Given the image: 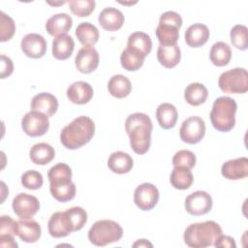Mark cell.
Listing matches in <instances>:
<instances>
[{
	"instance_id": "obj_18",
	"label": "cell",
	"mask_w": 248,
	"mask_h": 248,
	"mask_svg": "<svg viewBox=\"0 0 248 248\" xmlns=\"http://www.w3.org/2000/svg\"><path fill=\"white\" fill-rule=\"evenodd\" d=\"M58 108L56 97L48 92H42L35 95L31 101V110L43 112L47 117L52 116Z\"/></svg>"
},
{
	"instance_id": "obj_31",
	"label": "cell",
	"mask_w": 248,
	"mask_h": 248,
	"mask_svg": "<svg viewBox=\"0 0 248 248\" xmlns=\"http://www.w3.org/2000/svg\"><path fill=\"white\" fill-rule=\"evenodd\" d=\"M170 181L175 189L186 190L193 184L194 176L190 169L185 167H174L170 173Z\"/></svg>"
},
{
	"instance_id": "obj_37",
	"label": "cell",
	"mask_w": 248,
	"mask_h": 248,
	"mask_svg": "<svg viewBox=\"0 0 248 248\" xmlns=\"http://www.w3.org/2000/svg\"><path fill=\"white\" fill-rule=\"evenodd\" d=\"M66 214L71 223L73 232L79 231L87 222V213L80 206H73L66 210Z\"/></svg>"
},
{
	"instance_id": "obj_41",
	"label": "cell",
	"mask_w": 248,
	"mask_h": 248,
	"mask_svg": "<svg viewBox=\"0 0 248 248\" xmlns=\"http://www.w3.org/2000/svg\"><path fill=\"white\" fill-rule=\"evenodd\" d=\"M172 165L173 167H185L191 170L196 165V156L190 150H179L172 157Z\"/></svg>"
},
{
	"instance_id": "obj_43",
	"label": "cell",
	"mask_w": 248,
	"mask_h": 248,
	"mask_svg": "<svg viewBox=\"0 0 248 248\" xmlns=\"http://www.w3.org/2000/svg\"><path fill=\"white\" fill-rule=\"evenodd\" d=\"M14 72V64L10 57L1 55V78H6Z\"/></svg>"
},
{
	"instance_id": "obj_15",
	"label": "cell",
	"mask_w": 248,
	"mask_h": 248,
	"mask_svg": "<svg viewBox=\"0 0 248 248\" xmlns=\"http://www.w3.org/2000/svg\"><path fill=\"white\" fill-rule=\"evenodd\" d=\"M77 69L82 74L94 72L99 65V53L92 46L81 47L75 58Z\"/></svg>"
},
{
	"instance_id": "obj_35",
	"label": "cell",
	"mask_w": 248,
	"mask_h": 248,
	"mask_svg": "<svg viewBox=\"0 0 248 248\" xmlns=\"http://www.w3.org/2000/svg\"><path fill=\"white\" fill-rule=\"evenodd\" d=\"M127 46L140 51L146 57L152 49V41L144 32H134L128 37Z\"/></svg>"
},
{
	"instance_id": "obj_23",
	"label": "cell",
	"mask_w": 248,
	"mask_h": 248,
	"mask_svg": "<svg viewBox=\"0 0 248 248\" xmlns=\"http://www.w3.org/2000/svg\"><path fill=\"white\" fill-rule=\"evenodd\" d=\"M209 39V29L202 23H194L185 31V42L191 47H200Z\"/></svg>"
},
{
	"instance_id": "obj_44",
	"label": "cell",
	"mask_w": 248,
	"mask_h": 248,
	"mask_svg": "<svg viewBox=\"0 0 248 248\" xmlns=\"http://www.w3.org/2000/svg\"><path fill=\"white\" fill-rule=\"evenodd\" d=\"M215 247H229V248H235V242L234 239L229 235H220L218 239L214 243Z\"/></svg>"
},
{
	"instance_id": "obj_12",
	"label": "cell",
	"mask_w": 248,
	"mask_h": 248,
	"mask_svg": "<svg viewBox=\"0 0 248 248\" xmlns=\"http://www.w3.org/2000/svg\"><path fill=\"white\" fill-rule=\"evenodd\" d=\"M186 211L194 216L208 213L212 208V198L205 191H196L187 196L185 200Z\"/></svg>"
},
{
	"instance_id": "obj_11",
	"label": "cell",
	"mask_w": 248,
	"mask_h": 248,
	"mask_svg": "<svg viewBox=\"0 0 248 248\" xmlns=\"http://www.w3.org/2000/svg\"><path fill=\"white\" fill-rule=\"evenodd\" d=\"M12 207L20 219H31L39 211L40 202L33 195L19 193L14 198Z\"/></svg>"
},
{
	"instance_id": "obj_10",
	"label": "cell",
	"mask_w": 248,
	"mask_h": 248,
	"mask_svg": "<svg viewBox=\"0 0 248 248\" xmlns=\"http://www.w3.org/2000/svg\"><path fill=\"white\" fill-rule=\"evenodd\" d=\"M23 132L30 137H40L46 134L49 128L48 117L43 112L30 110L21 119Z\"/></svg>"
},
{
	"instance_id": "obj_34",
	"label": "cell",
	"mask_w": 248,
	"mask_h": 248,
	"mask_svg": "<svg viewBox=\"0 0 248 248\" xmlns=\"http://www.w3.org/2000/svg\"><path fill=\"white\" fill-rule=\"evenodd\" d=\"M144 58L145 56L142 53L127 46L121 53L120 62L125 70L137 71L143 65Z\"/></svg>"
},
{
	"instance_id": "obj_36",
	"label": "cell",
	"mask_w": 248,
	"mask_h": 248,
	"mask_svg": "<svg viewBox=\"0 0 248 248\" xmlns=\"http://www.w3.org/2000/svg\"><path fill=\"white\" fill-rule=\"evenodd\" d=\"M231 42L234 47L240 50H245L248 47L247 38L248 30L247 27L243 24H236L231 29L230 33Z\"/></svg>"
},
{
	"instance_id": "obj_17",
	"label": "cell",
	"mask_w": 248,
	"mask_h": 248,
	"mask_svg": "<svg viewBox=\"0 0 248 248\" xmlns=\"http://www.w3.org/2000/svg\"><path fill=\"white\" fill-rule=\"evenodd\" d=\"M47 229L49 234L54 238L65 237L73 232L66 211L54 212L48 220Z\"/></svg>"
},
{
	"instance_id": "obj_19",
	"label": "cell",
	"mask_w": 248,
	"mask_h": 248,
	"mask_svg": "<svg viewBox=\"0 0 248 248\" xmlns=\"http://www.w3.org/2000/svg\"><path fill=\"white\" fill-rule=\"evenodd\" d=\"M67 97L74 104L84 105L93 97V88L86 81H75L68 87Z\"/></svg>"
},
{
	"instance_id": "obj_27",
	"label": "cell",
	"mask_w": 248,
	"mask_h": 248,
	"mask_svg": "<svg viewBox=\"0 0 248 248\" xmlns=\"http://www.w3.org/2000/svg\"><path fill=\"white\" fill-rule=\"evenodd\" d=\"M157 121L163 129H171L175 126L178 113L176 108L170 103L160 104L156 109Z\"/></svg>"
},
{
	"instance_id": "obj_26",
	"label": "cell",
	"mask_w": 248,
	"mask_h": 248,
	"mask_svg": "<svg viewBox=\"0 0 248 248\" xmlns=\"http://www.w3.org/2000/svg\"><path fill=\"white\" fill-rule=\"evenodd\" d=\"M74 48L75 42L68 34L59 35L52 42V55L58 60L68 59L72 55Z\"/></svg>"
},
{
	"instance_id": "obj_3",
	"label": "cell",
	"mask_w": 248,
	"mask_h": 248,
	"mask_svg": "<svg viewBox=\"0 0 248 248\" xmlns=\"http://www.w3.org/2000/svg\"><path fill=\"white\" fill-rule=\"evenodd\" d=\"M49 191L60 202H67L76 196V185L72 182V170L65 163H58L48 170Z\"/></svg>"
},
{
	"instance_id": "obj_6",
	"label": "cell",
	"mask_w": 248,
	"mask_h": 248,
	"mask_svg": "<svg viewBox=\"0 0 248 248\" xmlns=\"http://www.w3.org/2000/svg\"><path fill=\"white\" fill-rule=\"evenodd\" d=\"M123 235L121 226L112 220L96 221L88 231V239L96 246H106L120 240Z\"/></svg>"
},
{
	"instance_id": "obj_8",
	"label": "cell",
	"mask_w": 248,
	"mask_h": 248,
	"mask_svg": "<svg viewBox=\"0 0 248 248\" xmlns=\"http://www.w3.org/2000/svg\"><path fill=\"white\" fill-rule=\"evenodd\" d=\"M219 88L229 94H242L248 90V74L244 68H233L222 73L218 79Z\"/></svg>"
},
{
	"instance_id": "obj_14",
	"label": "cell",
	"mask_w": 248,
	"mask_h": 248,
	"mask_svg": "<svg viewBox=\"0 0 248 248\" xmlns=\"http://www.w3.org/2000/svg\"><path fill=\"white\" fill-rule=\"evenodd\" d=\"M21 50L30 58H41L46 51V42L45 38L37 33L25 35L20 42Z\"/></svg>"
},
{
	"instance_id": "obj_2",
	"label": "cell",
	"mask_w": 248,
	"mask_h": 248,
	"mask_svg": "<svg viewBox=\"0 0 248 248\" xmlns=\"http://www.w3.org/2000/svg\"><path fill=\"white\" fill-rule=\"evenodd\" d=\"M95 133L94 121L85 115L78 116L60 133V141L68 149L75 150L88 143Z\"/></svg>"
},
{
	"instance_id": "obj_9",
	"label": "cell",
	"mask_w": 248,
	"mask_h": 248,
	"mask_svg": "<svg viewBox=\"0 0 248 248\" xmlns=\"http://www.w3.org/2000/svg\"><path fill=\"white\" fill-rule=\"evenodd\" d=\"M205 134V123L200 116H190L186 118L179 129V136L182 141L195 144L200 142Z\"/></svg>"
},
{
	"instance_id": "obj_32",
	"label": "cell",
	"mask_w": 248,
	"mask_h": 248,
	"mask_svg": "<svg viewBox=\"0 0 248 248\" xmlns=\"http://www.w3.org/2000/svg\"><path fill=\"white\" fill-rule=\"evenodd\" d=\"M208 96L207 88L200 82H193L187 85L184 90L185 101L194 107L203 104Z\"/></svg>"
},
{
	"instance_id": "obj_28",
	"label": "cell",
	"mask_w": 248,
	"mask_h": 248,
	"mask_svg": "<svg viewBox=\"0 0 248 248\" xmlns=\"http://www.w3.org/2000/svg\"><path fill=\"white\" fill-rule=\"evenodd\" d=\"M108 90L109 94L117 99L127 97L132 90L130 79L123 75H114L108 82Z\"/></svg>"
},
{
	"instance_id": "obj_46",
	"label": "cell",
	"mask_w": 248,
	"mask_h": 248,
	"mask_svg": "<svg viewBox=\"0 0 248 248\" xmlns=\"http://www.w3.org/2000/svg\"><path fill=\"white\" fill-rule=\"evenodd\" d=\"M153 245L146 239H139L133 244V247H152Z\"/></svg>"
},
{
	"instance_id": "obj_42",
	"label": "cell",
	"mask_w": 248,
	"mask_h": 248,
	"mask_svg": "<svg viewBox=\"0 0 248 248\" xmlns=\"http://www.w3.org/2000/svg\"><path fill=\"white\" fill-rule=\"evenodd\" d=\"M17 222L12 217L2 215L0 218V234H12L16 235Z\"/></svg>"
},
{
	"instance_id": "obj_16",
	"label": "cell",
	"mask_w": 248,
	"mask_h": 248,
	"mask_svg": "<svg viewBox=\"0 0 248 248\" xmlns=\"http://www.w3.org/2000/svg\"><path fill=\"white\" fill-rule=\"evenodd\" d=\"M222 175L230 180H238L248 175V159L240 157L229 160L222 165Z\"/></svg>"
},
{
	"instance_id": "obj_4",
	"label": "cell",
	"mask_w": 248,
	"mask_h": 248,
	"mask_svg": "<svg viewBox=\"0 0 248 248\" xmlns=\"http://www.w3.org/2000/svg\"><path fill=\"white\" fill-rule=\"evenodd\" d=\"M223 234L222 229L214 221L194 223L189 225L183 234L186 245L192 248H204L214 245L215 241Z\"/></svg>"
},
{
	"instance_id": "obj_24",
	"label": "cell",
	"mask_w": 248,
	"mask_h": 248,
	"mask_svg": "<svg viewBox=\"0 0 248 248\" xmlns=\"http://www.w3.org/2000/svg\"><path fill=\"white\" fill-rule=\"evenodd\" d=\"M134 165L133 158L126 152L115 151L111 153L108 160V169L118 174H124L129 172Z\"/></svg>"
},
{
	"instance_id": "obj_22",
	"label": "cell",
	"mask_w": 248,
	"mask_h": 248,
	"mask_svg": "<svg viewBox=\"0 0 248 248\" xmlns=\"http://www.w3.org/2000/svg\"><path fill=\"white\" fill-rule=\"evenodd\" d=\"M73 25V19L71 16L66 13H59L51 16L46 23V29L51 36H59L67 34Z\"/></svg>"
},
{
	"instance_id": "obj_5",
	"label": "cell",
	"mask_w": 248,
	"mask_h": 248,
	"mask_svg": "<svg viewBox=\"0 0 248 248\" xmlns=\"http://www.w3.org/2000/svg\"><path fill=\"white\" fill-rule=\"evenodd\" d=\"M236 109L237 105L234 99L226 96L217 98L210 111L211 124L217 131H231L235 124Z\"/></svg>"
},
{
	"instance_id": "obj_33",
	"label": "cell",
	"mask_w": 248,
	"mask_h": 248,
	"mask_svg": "<svg viewBox=\"0 0 248 248\" xmlns=\"http://www.w3.org/2000/svg\"><path fill=\"white\" fill-rule=\"evenodd\" d=\"M210 61L217 67L226 66L232 58L231 46L225 42L215 43L209 52Z\"/></svg>"
},
{
	"instance_id": "obj_39",
	"label": "cell",
	"mask_w": 248,
	"mask_h": 248,
	"mask_svg": "<svg viewBox=\"0 0 248 248\" xmlns=\"http://www.w3.org/2000/svg\"><path fill=\"white\" fill-rule=\"evenodd\" d=\"M0 41L6 42L11 40L16 32L14 19L4 12H0Z\"/></svg>"
},
{
	"instance_id": "obj_1",
	"label": "cell",
	"mask_w": 248,
	"mask_h": 248,
	"mask_svg": "<svg viewBox=\"0 0 248 248\" xmlns=\"http://www.w3.org/2000/svg\"><path fill=\"white\" fill-rule=\"evenodd\" d=\"M152 129L153 125L150 117L143 112H135L126 118L125 130L135 153L142 155L148 151L151 143Z\"/></svg>"
},
{
	"instance_id": "obj_38",
	"label": "cell",
	"mask_w": 248,
	"mask_h": 248,
	"mask_svg": "<svg viewBox=\"0 0 248 248\" xmlns=\"http://www.w3.org/2000/svg\"><path fill=\"white\" fill-rule=\"evenodd\" d=\"M68 6L74 15L84 17L94 11L96 3L94 0H70L68 1Z\"/></svg>"
},
{
	"instance_id": "obj_13",
	"label": "cell",
	"mask_w": 248,
	"mask_h": 248,
	"mask_svg": "<svg viewBox=\"0 0 248 248\" xmlns=\"http://www.w3.org/2000/svg\"><path fill=\"white\" fill-rule=\"evenodd\" d=\"M159 201V191L151 183H142L139 185L134 192V202L141 210L152 209Z\"/></svg>"
},
{
	"instance_id": "obj_25",
	"label": "cell",
	"mask_w": 248,
	"mask_h": 248,
	"mask_svg": "<svg viewBox=\"0 0 248 248\" xmlns=\"http://www.w3.org/2000/svg\"><path fill=\"white\" fill-rule=\"evenodd\" d=\"M157 58L159 63L165 68L171 69L175 67L181 58L180 48L177 44L170 46L160 45L157 50Z\"/></svg>"
},
{
	"instance_id": "obj_7",
	"label": "cell",
	"mask_w": 248,
	"mask_h": 248,
	"mask_svg": "<svg viewBox=\"0 0 248 248\" xmlns=\"http://www.w3.org/2000/svg\"><path fill=\"white\" fill-rule=\"evenodd\" d=\"M181 25L182 18L178 13L174 11L163 13L156 28V36L160 45L170 46L177 44Z\"/></svg>"
},
{
	"instance_id": "obj_45",
	"label": "cell",
	"mask_w": 248,
	"mask_h": 248,
	"mask_svg": "<svg viewBox=\"0 0 248 248\" xmlns=\"http://www.w3.org/2000/svg\"><path fill=\"white\" fill-rule=\"evenodd\" d=\"M0 246L8 248H16L18 245L15 241L14 235L12 234H0Z\"/></svg>"
},
{
	"instance_id": "obj_29",
	"label": "cell",
	"mask_w": 248,
	"mask_h": 248,
	"mask_svg": "<svg viewBox=\"0 0 248 248\" xmlns=\"http://www.w3.org/2000/svg\"><path fill=\"white\" fill-rule=\"evenodd\" d=\"M29 156L34 164L44 166L53 160L55 151L50 144L46 142H39L31 147Z\"/></svg>"
},
{
	"instance_id": "obj_30",
	"label": "cell",
	"mask_w": 248,
	"mask_h": 248,
	"mask_svg": "<svg viewBox=\"0 0 248 248\" xmlns=\"http://www.w3.org/2000/svg\"><path fill=\"white\" fill-rule=\"evenodd\" d=\"M76 36L82 46H92L99 40V30L90 22H81L76 28Z\"/></svg>"
},
{
	"instance_id": "obj_21",
	"label": "cell",
	"mask_w": 248,
	"mask_h": 248,
	"mask_svg": "<svg viewBox=\"0 0 248 248\" xmlns=\"http://www.w3.org/2000/svg\"><path fill=\"white\" fill-rule=\"evenodd\" d=\"M16 228V235L27 243H34L39 240L42 233V229L39 223L32 219L18 220Z\"/></svg>"
},
{
	"instance_id": "obj_40",
	"label": "cell",
	"mask_w": 248,
	"mask_h": 248,
	"mask_svg": "<svg viewBox=\"0 0 248 248\" xmlns=\"http://www.w3.org/2000/svg\"><path fill=\"white\" fill-rule=\"evenodd\" d=\"M44 179L41 172L31 170L21 175V184L29 190H38L43 186Z\"/></svg>"
},
{
	"instance_id": "obj_20",
	"label": "cell",
	"mask_w": 248,
	"mask_h": 248,
	"mask_svg": "<svg viewBox=\"0 0 248 248\" xmlns=\"http://www.w3.org/2000/svg\"><path fill=\"white\" fill-rule=\"evenodd\" d=\"M124 19L122 12L113 7H108L102 10L98 17L100 25L108 31H116L120 29L124 23Z\"/></svg>"
}]
</instances>
